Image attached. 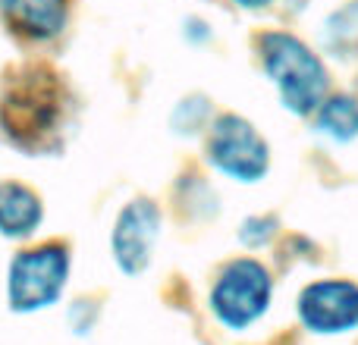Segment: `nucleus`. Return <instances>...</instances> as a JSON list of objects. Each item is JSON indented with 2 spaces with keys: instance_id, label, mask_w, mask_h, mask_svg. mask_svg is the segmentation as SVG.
<instances>
[{
  "instance_id": "f03ea898",
  "label": "nucleus",
  "mask_w": 358,
  "mask_h": 345,
  "mask_svg": "<svg viewBox=\"0 0 358 345\" xmlns=\"http://www.w3.org/2000/svg\"><path fill=\"white\" fill-rule=\"evenodd\" d=\"M258 47L261 66L280 91L286 110H292L296 117L315 113L330 88V75L321 57L289 31H267V35H261Z\"/></svg>"
},
{
  "instance_id": "f257e3e1",
  "label": "nucleus",
  "mask_w": 358,
  "mask_h": 345,
  "mask_svg": "<svg viewBox=\"0 0 358 345\" xmlns=\"http://www.w3.org/2000/svg\"><path fill=\"white\" fill-rule=\"evenodd\" d=\"M0 126L16 148L41 154L63 126L60 85L41 69H25L0 94Z\"/></svg>"
},
{
  "instance_id": "9d476101",
  "label": "nucleus",
  "mask_w": 358,
  "mask_h": 345,
  "mask_svg": "<svg viewBox=\"0 0 358 345\" xmlns=\"http://www.w3.org/2000/svg\"><path fill=\"white\" fill-rule=\"evenodd\" d=\"M317 132L330 142H352L358 138V101L352 94H330L317 107Z\"/></svg>"
},
{
  "instance_id": "20e7f679",
  "label": "nucleus",
  "mask_w": 358,
  "mask_h": 345,
  "mask_svg": "<svg viewBox=\"0 0 358 345\" xmlns=\"http://www.w3.org/2000/svg\"><path fill=\"white\" fill-rule=\"evenodd\" d=\"M69 277V251L63 245H38L13 258L10 277H6V295L10 308L31 314V311L50 308L66 289Z\"/></svg>"
},
{
  "instance_id": "6e6552de",
  "label": "nucleus",
  "mask_w": 358,
  "mask_h": 345,
  "mask_svg": "<svg viewBox=\"0 0 358 345\" xmlns=\"http://www.w3.org/2000/svg\"><path fill=\"white\" fill-rule=\"evenodd\" d=\"M0 16L16 35L29 41H48L63 31L69 3L66 0H0Z\"/></svg>"
},
{
  "instance_id": "423d86ee",
  "label": "nucleus",
  "mask_w": 358,
  "mask_h": 345,
  "mask_svg": "<svg viewBox=\"0 0 358 345\" xmlns=\"http://www.w3.org/2000/svg\"><path fill=\"white\" fill-rule=\"evenodd\" d=\"M299 321L317 336L349 333L358 327V286L349 279H317L299 295Z\"/></svg>"
},
{
  "instance_id": "0eeeda50",
  "label": "nucleus",
  "mask_w": 358,
  "mask_h": 345,
  "mask_svg": "<svg viewBox=\"0 0 358 345\" xmlns=\"http://www.w3.org/2000/svg\"><path fill=\"white\" fill-rule=\"evenodd\" d=\"M157 239H161V210H157V204L148 201V198L129 201L120 210L110 235L117 267L123 273H129V277L142 273L151 264Z\"/></svg>"
},
{
  "instance_id": "1a4fd4ad",
  "label": "nucleus",
  "mask_w": 358,
  "mask_h": 345,
  "mask_svg": "<svg viewBox=\"0 0 358 345\" xmlns=\"http://www.w3.org/2000/svg\"><path fill=\"white\" fill-rule=\"evenodd\" d=\"M44 220L41 198L22 182H0V235L29 239Z\"/></svg>"
},
{
  "instance_id": "7ed1b4c3",
  "label": "nucleus",
  "mask_w": 358,
  "mask_h": 345,
  "mask_svg": "<svg viewBox=\"0 0 358 345\" xmlns=\"http://www.w3.org/2000/svg\"><path fill=\"white\" fill-rule=\"evenodd\" d=\"M273 279L261 260L239 258L220 270L210 289V311L227 330H245L267 311Z\"/></svg>"
},
{
  "instance_id": "39448f33",
  "label": "nucleus",
  "mask_w": 358,
  "mask_h": 345,
  "mask_svg": "<svg viewBox=\"0 0 358 345\" xmlns=\"http://www.w3.org/2000/svg\"><path fill=\"white\" fill-rule=\"evenodd\" d=\"M208 163L217 172L236 182H258L271 167V151L261 132L248 119L227 113L210 126L208 135Z\"/></svg>"
},
{
  "instance_id": "ddd939ff",
  "label": "nucleus",
  "mask_w": 358,
  "mask_h": 345,
  "mask_svg": "<svg viewBox=\"0 0 358 345\" xmlns=\"http://www.w3.org/2000/svg\"><path fill=\"white\" fill-rule=\"evenodd\" d=\"M229 3L242 6V10H264V6H271L273 0H229Z\"/></svg>"
},
{
  "instance_id": "f8f14e48",
  "label": "nucleus",
  "mask_w": 358,
  "mask_h": 345,
  "mask_svg": "<svg viewBox=\"0 0 358 345\" xmlns=\"http://www.w3.org/2000/svg\"><path fill=\"white\" fill-rule=\"evenodd\" d=\"M277 233V220L273 216H252V220H245L242 223V242L245 245H252V248H261V245H267L271 242V235Z\"/></svg>"
},
{
  "instance_id": "9b49d317",
  "label": "nucleus",
  "mask_w": 358,
  "mask_h": 345,
  "mask_svg": "<svg viewBox=\"0 0 358 345\" xmlns=\"http://www.w3.org/2000/svg\"><path fill=\"white\" fill-rule=\"evenodd\" d=\"M324 47L343 60L358 54V3L343 6L324 22Z\"/></svg>"
}]
</instances>
